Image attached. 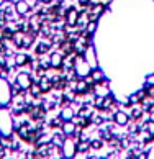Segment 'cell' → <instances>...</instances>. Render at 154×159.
<instances>
[{
    "label": "cell",
    "instance_id": "5b68a950",
    "mask_svg": "<svg viewBox=\"0 0 154 159\" xmlns=\"http://www.w3.org/2000/svg\"><path fill=\"white\" fill-rule=\"evenodd\" d=\"M33 74L31 72H28V70H25L23 69L21 72H16V75H15V82L18 84L23 90H28L29 89V85L33 84Z\"/></svg>",
    "mask_w": 154,
    "mask_h": 159
},
{
    "label": "cell",
    "instance_id": "836d02e7",
    "mask_svg": "<svg viewBox=\"0 0 154 159\" xmlns=\"http://www.w3.org/2000/svg\"><path fill=\"white\" fill-rule=\"evenodd\" d=\"M16 0H5V3H15Z\"/></svg>",
    "mask_w": 154,
    "mask_h": 159
},
{
    "label": "cell",
    "instance_id": "5bb4252c",
    "mask_svg": "<svg viewBox=\"0 0 154 159\" xmlns=\"http://www.w3.org/2000/svg\"><path fill=\"white\" fill-rule=\"evenodd\" d=\"M15 5V10H16V15H28L31 11V7H29V2L28 0H16L13 3Z\"/></svg>",
    "mask_w": 154,
    "mask_h": 159
},
{
    "label": "cell",
    "instance_id": "e0dca14e",
    "mask_svg": "<svg viewBox=\"0 0 154 159\" xmlns=\"http://www.w3.org/2000/svg\"><path fill=\"white\" fill-rule=\"evenodd\" d=\"M143 115H144V110L143 107H138V105H133L131 108H129V118H131L133 121H139L141 118H143Z\"/></svg>",
    "mask_w": 154,
    "mask_h": 159
},
{
    "label": "cell",
    "instance_id": "f1b7e54d",
    "mask_svg": "<svg viewBox=\"0 0 154 159\" xmlns=\"http://www.w3.org/2000/svg\"><path fill=\"white\" fill-rule=\"evenodd\" d=\"M146 154H147V159H154V146L149 149V152H146Z\"/></svg>",
    "mask_w": 154,
    "mask_h": 159
},
{
    "label": "cell",
    "instance_id": "7a4b0ae2",
    "mask_svg": "<svg viewBox=\"0 0 154 159\" xmlns=\"http://www.w3.org/2000/svg\"><path fill=\"white\" fill-rule=\"evenodd\" d=\"M13 95H11V89H10V82L7 77L0 75V107H10Z\"/></svg>",
    "mask_w": 154,
    "mask_h": 159
},
{
    "label": "cell",
    "instance_id": "6da1fadb",
    "mask_svg": "<svg viewBox=\"0 0 154 159\" xmlns=\"http://www.w3.org/2000/svg\"><path fill=\"white\" fill-rule=\"evenodd\" d=\"M13 125H15V120L11 116L10 108L0 107V133H2V136L13 134Z\"/></svg>",
    "mask_w": 154,
    "mask_h": 159
},
{
    "label": "cell",
    "instance_id": "cb8c5ba5",
    "mask_svg": "<svg viewBox=\"0 0 154 159\" xmlns=\"http://www.w3.org/2000/svg\"><path fill=\"white\" fill-rule=\"evenodd\" d=\"M103 146H105V141H103V139H100V138H93V139H90V149L98 151V149H102Z\"/></svg>",
    "mask_w": 154,
    "mask_h": 159
},
{
    "label": "cell",
    "instance_id": "52a82bcc",
    "mask_svg": "<svg viewBox=\"0 0 154 159\" xmlns=\"http://www.w3.org/2000/svg\"><path fill=\"white\" fill-rule=\"evenodd\" d=\"M77 20H79V10H77L75 5H69L66 8V15H64V23H66L67 26L75 28Z\"/></svg>",
    "mask_w": 154,
    "mask_h": 159
},
{
    "label": "cell",
    "instance_id": "ac0fdd59",
    "mask_svg": "<svg viewBox=\"0 0 154 159\" xmlns=\"http://www.w3.org/2000/svg\"><path fill=\"white\" fill-rule=\"evenodd\" d=\"M90 77L97 82V84H100V82H103L106 80V75L103 72V69H100V67H95V69H92L90 70Z\"/></svg>",
    "mask_w": 154,
    "mask_h": 159
},
{
    "label": "cell",
    "instance_id": "277c9868",
    "mask_svg": "<svg viewBox=\"0 0 154 159\" xmlns=\"http://www.w3.org/2000/svg\"><path fill=\"white\" fill-rule=\"evenodd\" d=\"M74 70H75V74H77V77L79 79H84L87 77V75H90V66L85 62V59L82 56H77V59H75V64H74Z\"/></svg>",
    "mask_w": 154,
    "mask_h": 159
},
{
    "label": "cell",
    "instance_id": "d6a6232c",
    "mask_svg": "<svg viewBox=\"0 0 154 159\" xmlns=\"http://www.w3.org/2000/svg\"><path fill=\"white\" fill-rule=\"evenodd\" d=\"M54 0H41V3H44V5H51Z\"/></svg>",
    "mask_w": 154,
    "mask_h": 159
},
{
    "label": "cell",
    "instance_id": "ba28073f",
    "mask_svg": "<svg viewBox=\"0 0 154 159\" xmlns=\"http://www.w3.org/2000/svg\"><path fill=\"white\" fill-rule=\"evenodd\" d=\"M52 46L48 39H43V41H38L36 44L33 46V49H34V56H38V57H43L46 54H49V52L52 51Z\"/></svg>",
    "mask_w": 154,
    "mask_h": 159
},
{
    "label": "cell",
    "instance_id": "4316f807",
    "mask_svg": "<svg viewBox=\"0 0 154 159\" xmlns=\"http://www.w3.org/2000/svg\"><path fill=\"white\" fill-rule=\"evenodd\" d=\"M144 85H147V87L154 85V72L152 74H147L146 77H144Z\"/></svg>",
    "mask_w": 154,
    "mask_h": 159
},
{
    "label": "cell",
    "instance_id": "603a6c76",
    "mask_svg": "<svg viewBox=\"0 0 154 159\" xmlns=\"http://www.w3.org/2000/svg\"><path fill=\"white\" fill-rule=\"evenodd\" d=\"M61 125H62V118L61 116H54V118H51L49 121H48V126L51 128V129H59L61 128Z\"/></svg>",
    "mask_w": 154,
    "mask_h": 159
},
{
    "label": "cell",
    "instance_id": "f546056e",
    "mask_svg": "<svg viewBox=\"0 0 154 159\" xmlns=\"http://www.w3.org/2000/svg\"><path fill=\"white\" fill-rule=\"evenodd\" d=\"M136 159H147V154H146V152H143V151H141L139 154L136 156Z\"/></svg>",
    "mask_w": 154,
    "mask_h": 159
},
{
    "label": "cell",
    "instance_id": "8992f818",
    "mask_svg": "<svg viewBox=\"0 0 154 159\" xmlns=\"http://www.w3.org/2000/svg\"><path fill=\"white\" fill-rule=\"evenodd\" d=\"M64 52L62 51H59V49H54V51H51L49 52V56H48V59L51 62V67L54 69V70H61L64 67Z\"/></svg>",
    "mask_w": 154,
    "mask_h": 159
},
{
    "label": "cell",
    "instance_id": "7c38bea8",
    "mask_svg": "<svg viewBox=\"0 0 154 159\" xmlns=\"http://www.w3.org/2000/svg\"><path fill=\"white\" fill-rule=\"evenodd\" d=\"M74 90L77 93V97H85L90 93V87L87 85L85 79H77V82L74 84Z\"/></svg>",
    "mask_w": 154,
    "mask_h": 159
},
{
    "label": "cell",
    "instance_id": "74e56055",
    "mask_svg": "<svg viewBox=\"0 0 154 159\" xmlns=\"http://www.w3.org/2000/svg\"><path fill=\"white\" fill-rule=\"evenodd\" d=\"M0 138H2V133H0Z\"/></svg>",
    "mask_w": 154,
    "mask_h": 159
},
{
    "label": "cell",
    "instance_id": "1f68e13d",
    "mask_svg": "<svg viewBox=\"0 0 154 159\" xmlns=\"http://www.w3.org/2000/svg\"><path fill=\"white\" fill-rule=\"evenodd\" d=\"M147 120H149V121H154V110L147 113Z\"/></svg>",
    "mask_w": 154,
    "mask_h": 159
},
{
    "label": "cell",
    "instance_id": "484cf974",
    "mask_svg": "<svg viewBox=\"0 0 154 159\" xmlns=\"http://www.w3.org/2000/svg\"><path fill=\"white\" fill-rule=\"evenodd\" d=\"M97 26H98V21H87V25H85V30H87L88 33L95 34V31H97Z\"/></svg>",
    "mask_w": 154,
    "mask_h": 159
},
{
    "label": "cell",
    "instance_id": "44dd1931",
    "mask_svg": "<svg viewBox=\"0 0 154 159\" xmlns=\"http://www.w3.org/2000/svg\"><path fill=\"white\" fill-rule=\"evenodd\" d=\"M88 149H90V141H77V152L87 154Z\"/></svg>",
    "mask_w": 154,
    "mask_h": 159
},
{
    "label": "cell",
    "instance_id": "d4e9b609",
    "mask_svg": "<svg viewBox=\"0 0 154 159\" xmlns=\"http://www.w3.org/2000/svg\"><path fill=\"white\" fill-rule=\"evenodd\" d=\"M10 89H11V95L13 97H18V95H21V93L25 92L16 82H10Z\"/></svg>",
    "mask_w": 154,
    "mask_h": 159
},
{
    "label": "cell",
    "instance_id": "2e32d148",
    "mask_svg": "<svg viewBox=\"0 0 154 159\" xmlns=\"http://www.w3.org/2000/svg\"><path fill=\"white\" fill-rule=\"evenodd\" d=\"M59 116L62 118V121H70V120H74V116H75V110L70 107V105H66V107H62L61 111H59Z\"/></svg>",
    "mask_w": 154,
    "mask_h": 159
},
{
    "label": "cell",
    "instance_id": "83f0119b",
    "mask_svg": "<svg viewBox=\"0 0 154 159\" xmlns=\"http://www.w3.org/2000/svg\"><path fill=\"white\" fill-rule=\"evenodd\" d=\"M146 131L149 133V134H152L154 136V121H147V126H146Z\"/></svg>",
    "mask_w": 154,
    "mask_h": 159
},
{
    "label": "cell",
    "instance_id": "e575fe53",
    "mask_svg": "<svg viewBox=\"0 0 154 159\" xmlns=\"http://www.w3.org/2000/svg\"><path fill=\"white\" fill-rule=\"evenodd\" d=\"M98 159H110V156H102V157H98Z\"/></svg>",
    "mask_w": 154,
    "mask_h": 159
},
{
    "label": "cell",
    "instance_id": "ffe728a7",
    "mask_svg": "<svg viewBox=\"0 0 154 159\" xmlns=\"http://www.w3.org/2000/svg\"><path fill=\"white\" fill-rule=\"evenodd\" d=\"M85 49H87V44L84 43V39H77L75 43H74V52L77 56H84V52H85Z\"/></svg>",
    "mask_w": 154,
    "mask_h": 159
},
{
    "label": "cell",
    "instance_id": "30bf717a",
    "mask_svg": "<svg viewBox=\"0 0 154 159\" xmlns=\"http://www.w3.org/2000/svg\"><path fill=\"white\" fill-rule=\"evenodd\" d=\"M129 113L125 110H121V108H118L116 111H113V123L116 126H128V123H129Z\"/></svg>",
    "mask_w": 154,
    "mask_h": 159
},
{
    "label": "cell",
    "instance_id": "9c48e42d",
    "mask_svg": "<svg viewBox=\"0 0 154 159\" xmlns=\"http://www.w3.org/2000/svg\"><path fill=\"white\" fill-rule=\"evenodd\" d=\"M34 59V57L31 54H28L26 51H18V52H15V57H13V61H15V67H25L28 66L29 62H31Z\"/></svg>",
    "mask_w": 154,
    "mask_h": 159
},
{
    "label": "cell",
    "instance_id": "3957f363",
    "mask_svg": "<svg viewBox=\"0 0 154 159\" xmlns=\"http://www.w3.org/2000/svg\"><path fill=\"white\" fill-rule=\"evenodd\" d=\"M61 154L66 159H72L77 154V141L72 136H66V138H64V143L61 146Z\"/></svg>",
    "mask_w": 154,
    "mask_h": 159
},
{
    "label": "cell",
    "instance_id": "8fae6325",
    "mask_svg": "<svg viewBox=\"0 0 154 159\" xmlns=\"http://www.w3.org/2000/svg\"><path fill=\"white\" fill-rule=\"evenodd\" d=\"M85 59V62L90 66V69H95L98 67V61H97V54H95V48H93V44L87 46V49L84 52V56H82Z\"/></svg>",
    "mask_w": 154,
    "mask_h": 159
},
{
    "label": "cell",
    "instance_id": "d590c367",
    "mask_svg": "<svg viewBox=\"0 0 154 159\" xmlns=\"http://www.w3.org/2000/svg\"><path fill=\"white\" fill-rule=\"evenodd\" d=\"M5 3V0H0V7H2V5Z\"/></svg>",
    "mask_w": 154,
    "mask_h": 159
},
{
    "label": "cell",
    "instance_id": "4fadbf2b",
    "mask_svg": "<svg viewBox=\"0 0 154 159\" xmlns=\"http://www.w3.org/2000/svg\"><path fill=\"white\" fill-rule=\"evenodd\" d=\"M38 85H39L41 93H43V95H44V93H51L52 92V84H51V79H49L48 74L38 79Z\"/></svg>",
    "mask_w": 154,
    "mask_h": 159
},
{
    "label": "cell",
    "instance_id": "f35d334b",
    "mask_svg": "<svg viewBox=\"0 0 154 159\" xmlns=\"http://www.w3.org/2000/svg\"><path fill=\"white\" fill-rule=\"evenodd\" d=\"M28 2H31V0H28Z\"/></svg>",
    "mask_w": 154,
    "mask_h": 159
},
{
    "label": "cell",
    "instance_id": "d6986e66",
    "mask_svg": "<svg viewBox=\"0 0 154 159\" xmlns=\"http://www.w3.org/2000/svg\"><path fill=\"white\" fill-rule=\"evenodd\" d=\"M26 92H28V95H29V97H33V98H38V97L43 95V93H41L39 85H38V80H33V84L29 85V89H28Z\"/></svg>",
    "mask_w": 154,
    "mask_h": 159
},
{
    "label": "cell",
    "instance_id": "8d00e7d4",
    "mask_svg": "<svg viewBox=\"0 0 154 159\" xmlns=\"http://www.w3.org/2000/svg\"><path fill=\"white\" fill-rule=\"evenodd\" d=\"M97 2H103V0H97Z\"/></svg>",
    "mask_w": 154,
    "mask_h": 159
},
{
    "label": "cell",
    "instance_id": "7402d4cb",
    "mask_svg": "<svg viewBox=\"0 0 154 159\" xmlns=\"http://www.w3.org/2000/svg\"><path fill=\"white\" fill-rule=\"evenodd\" d=\"M92 125L93 126H102V125H105V116H103V113H98L97 115H92Z\"/></svg>",
    "mask_w": 154,
    "mask_h": 159
},
{
    "label": "cell",
    "instance_id": "9a60e30c",
    "mask_svg": "<svg viewBox=\"0 0 154 159\" xmlns=\"http://www.w3.org/2000/svg\"><path fill=\"white\" fill-rule=\"evenodd\" d=\"M61 133L64 134V136H74L75 134V129H77V125L74 123V120H70V121H62V125H61Z\"/></svg>",
    "mask_w": 154,
    "mask_h": 159
},
{
    "label": "cell",
    "instance_id": "4dcf8cb0",
    "mask_svg": "<svg viewBox=\"0 0 154 159\" xmlns=\"http://www.w3.org/2000/svg\"><path fill=\"white\" fill-rule=\"evenodd\" d=\"M88 2H90V0H77V3H79L80 7H85V5H87Z\"/></svg>",
    "mask_w": 154,
    "mask_h": 159
}]
</instances>
